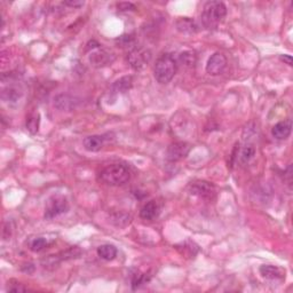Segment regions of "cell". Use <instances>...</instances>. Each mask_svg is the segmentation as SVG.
Here are the masks:
<instances>
[{
  "mask_svg": "<svg viewBox=\"0 0 293 293\" xmlns=\"http://www.w3.org/2000/svg\"><path fill=\"white\" fill-rule=\"evenodd\" d=\"M259 271L261 276L267 280H282L285 276L283 269L277 266H273V264H262Z\"/></svg>",
  "mask_w": 293,
  "mask_h": 293,
  "instance_id": "14",
  "label": "cell"
},
{
  "mask_svg": "<svg viewBox=\"0 0 293 293\" xmlns=\"http://www.w3.org/2000/svg\"><path fill=\"white\" fill-rule=\"evenodd\" d=\"M133 86V77L132 76H124L122 78L116 80L112 85V90L116 93H126Z\"/></svg>",
  "mask_w": 293,
  "mask_h": 293,
  "instance_id": "17",
  "label": "cell"
},
{
  "mask_svg": "<svg viewBox=\"0 0 293 293\" xmlns=\"http://www.w3.org/2000/svg\"><path fill=\"white\" fill-rule=\"evenodd\" d=\"M281 59L283 60V61L287 62L289 65H292V58H291V55H282Z\"/></svg>",
  "mask_w": 293,
  "mask_h": 293,
  "instance_id": "27",
  "label": "cell"
},
{
  "mask_svg": "<svg viewBox=\"0 0 293 293\" xmlns=\"http://www.w3.org/2000/svg\"><path fill=\"white\" fill-rule=\"evenodd\" d=\"M40 124V115L39 112H33L27 117V130L31 134H36L39 130Z\"/></svg>",
  "mask_w": 293,
  "mask_h": 293,
  "instance_id": "20",
  "label": "cell"
},
{
  "mask_svg": "<svg viewBox=\"0 0 293 293\" xmlns=\"http://www.w3.org/2000/svg\"><path fill=\"white\" fill-rule=\"evenodd\" d=\"M47 246H48L47 239L44 237H38V238H34L33 241L31 242L30 250L33 252H40L45 248H47Z\"/></svg>",
  "mask_w": 293,
  "mask_h": 293,
  "instance_id": "22",
  "label": "cell"
},
{
  "mask_svg": "<svg viewBox=\"0 0 293 293\" xmlns=\"http://www.w3.org/2000/svg\"><path fill=\"white\" fill-rule=\"evenodd\" d=\"M118 9L119 10H133V9H135V6L130 2H121V3H118Z\"/></svg>",
  "mask_w": 293,
  "mask_h": 293,
  "instance_id": "25",
  "label": "cell"
},
{
  "mask_svg": "<svg viewBox=\"0 0 293 293\" xmlns=\"http://www.w3.org/2000/svg\"><path fill=\"white\" fill-rule=\"evenodd\" d=\"M150 276L148 274H141V273H135L132 277V288L133 290L140 288L141 285H143L147 282H149Z\"/></svg>",
  "mask_w": 293,
  "mask_h": 293,
  "instance_id": "21",
  "label": "cell"
},
{
  "mask_svg": "<svg viewBox=\"0 0 293 293\" xmlns=\"http://www.w3.org/2000/svg\"><path fill=\"white\" fill-rule=\"evenodd\" d=\"M69 211V203L65 197L61 195H54L47 199L45 205L44 218L47 220H52L59 215L66 213Z\"/></svg>",
  "mask_w": 293,
  "mask_h": 293,
  "instance_id": "4",
  "label": "cell"
},
{
  "mask_svg": "<svg viewBox=\"0 0 293 293\" xmlns=\"http://www.w3.org/2000/svg\"><path fill=\"white\" fill-rule=\"evenodd\" d=\"M84 148L90 153H98L103 148L104 137L102 135H90L86 136L83 141Z\"/></svg>",
  "mask_w": 293,
  "mask_h": 293,
  "instance_id": "15",
  "label": "cell"
},
{
  "mask_svg": "<svg viewBox=\"0 0 293 293\" xmlns=\"http://www.w3.org/2000/svg\"><path fill=\"white\" fill-rule=\"evenodd\" d=\"M292 132V121L291 119H285L277 123L271 129V134L275 139L277 140H287Z\"/></svg>",
  "mask_w": 293,
  "mask_h": 293,
  "instance_id": "10",
  "label": "cell"
},
{
  "mask_svg": "<svg viewBox=\"0 0 293 293\" xmlns=\"http://www.w3.org/2000/svg\"><path fill=\"white\" fill-rule=\"evenodd\" d=\"M190 193L193 195L198 196L203 199H213L215 196V187L209 181L198 180L190 185Z\"/></svg>",
  "mask_w": 293,
  "mask_h": 293,
  "instance_id": "6",
  "label": "cell"
},
{
  "mask_svg": "<svg viewBox=\"0 0 293 293\" xmlns=\"http://www.w3.org/2000/svg\"><path fill=\"white\" fill-rule=\"evenodd\" d=\"M151 60V52L143 47H134L127 54V62L134 70H142L149 65Z\"/></svg>",
  "mask_w": 293,
  "mask_h": 293,
  "instance_id": "5",
  "label": "cell"
},
{
  "mask_svg": "<svg viewBox=\"0 0 293 293\" xmlns=\"http://www.w3.org/2000/svg\"><path fill=\"white\" fill-rule=\"evenodd\" d=\"M78 101L75 98L70 97L68 94H60L54 98V107L61 111H70L76 108Z\"/></svg>",
  "mask_w": 293,
  "mask_h": 293,
  "instance_id": "12",
  "label": "cell"
},
{
  "mask_svg": "<svg viewBox=\"0 0 293 293\" xmlns=\"http://www.w3.org/2000/svg\"><path fill=\"white\" fill-rule=\"evenodd\" d=\"M98 256L105 261H112L117 257V249L111 244H103L98 248Z\"/></svg>",
  "mask_w": 293,
  "mask_h": 293,
  "instance_id": "18",
  "label": "cell"
},
{
  "mask_svg": "<svg viewBox=\"0 0 293 293\" xmlns=\"http://www.w3.org/2000/svg\"><path fill=\"white\" fill-rule=\"evenodd\" d=\"M176 29L181 33L186 34H193L198 31V26H197L195 21L190 17H179L175 22Z\"/></svg>",
  "mask_w": 293,
  "mask_h": 293,
  "instance_id": "13",
  "label": "cell"
},
{
  "mask_svg": "<svg viewBox=\"0 0 293 293\" xmlns=\"http://www.w3.org/2000/svg\"><path fill=\"white\" fill-rule=\"evenodd\" d=\"M254 155H256V149L252 146H245L244 148L242 149V153H241V161L243 163H249L250 161L252 160Z\"/></svg>",
  "mask_w": 293,
  "mask_h": 293,
  "instance_id": "23",
  "label": "cell"
},
{
  "mask_svg": "<svg viewBox=\"0 0 293 293\" xmlns=\"http://www.w3.org/2000/svg\"><path fill=\"white\" fill-rule=\"evenodd\" d=\"M114 53L108 51V49H98V51L92 52L90 55L91 65L95 66V68H101V66L110 65V63L114 62Z\"/></svg>",
  "mask_w": 293,
  "mask_h": 293,
  "instance_id": "9",
  "label": "cell"
},
{
  "mask_svg": "<svg viewBox=\"0 0 293 293\" xmlns=\"http://www.w3.org/2000/svg\"><path fill=\"white\" fill-rule=\"evenodd\" d=\"M227 15V7L221 1H209L204 6L200 21L207 29H215Z\"/></svg>",
  "mask_w": 293,
  "mask_h": 293,
  "instance_id": "2",
  "label": "cell"
},
{
  "mask_svg": "<svg viewBox=\"0 0 293 293\" xmlns=\"http://www.w3.org/2000/svg\"><path fill=\"white\" fill-rule=\"evenodd\" d=\"M182 65L187 66V68H192V66L195 65L196 63V55L194 52H190V51H187V52H183L181 54L179 55L178 60H176V65Z\"/></svg>",
  "mask_w": 293,
  "mask_h": 293,
  "instance_id": "19",
  "label": "cell"
},
{
  "mask_svg": "<svg viewBox=\"0 0 293 293\" xmlns=\"http://www.w3.org/2000/svg\"><path fill=\"white\" fill-rule=\"evenodd\" d=\"M65 6H69V7H72V8H79V7H83L84 6V1L82 0H68V1H65L63 2Z\"/></svg>",
  "mask_w": 293,
  "mask_h": 293,
  "instance_id": "24",
  "label": "cell"
},
{
  "mask_svg": "<svg viewBox=\"0 0 293 293\" xmlns=\"http://www.w3.org/2000/svg\"><path fill=\"white\" fill-rule=\"evenodd\" d=\"M178 71L176 60L169 54L162 55L156 61L154 68V76L160 84H168L174 78Z\"/></svg>",
  "mask_w": 293,
  "mask_h": 293,
  "instance_id": "3",
  "label": "cell"
},
{
  "mask_svg": "<svg viewBox=\"0 0 293 293\" xmlns=\"http://www.w3.org/2000/svg\"><path fill=\"white\" fill-rule=\"evenodd\" d=\"M7 290L9 292H23L26 291V288L22 287L21 284H14V287H9Z\"/></svg>",
  "mask_w": 293,
  "mask_h": 293,
  "instance_id": "26",
  "label": "cell"
},
{
  "mask_svg": "<svg viewBox=\"0 0 293 293\" xmlns=\"http://www.w3.org/2000/svg\"><path fill=\"white\" fill-rule=\"evenodd\" d=\"M226 66H227V59L222 53H214L211 55L206 65V72L211 76H218L221 75L225 71Z\"/></svg>",
  "mask_w": 293,
  "mask_h": 293,
  "instance_id": "7",
  "label": "cell"
},
{
  "mask_svg": "<svg viewBox=\"0 0 293 293\" xmlns=\"http://www.w3.org/2000/svg\"><path fill=\"white\" fill-rule=\"evenodd\" d=\"M130 173L125 165L111 164L105 166L98 173V180L107 186H123L129 181Z\"/></svg>",
  "mask_w": 293,
  "mask_h": 293,
  "instance_id": "1",
  "label": "cell"
},
{
  "mask_svg": "<svg viewBox=\"0 0 293 293\" xmlns=\"http://www.w3.org/2000/svg\"><path fill=\"white\" fill-rule=\"evenodd\" d=\"M23 92L21 88L16 86H9L5 88L1 93V98L5 102H9V103H14V102H17L22 98Z\"/></svg>",
  "mask_w": 293,
  "mask_h": 293,
  "instance_id": "16",
  "label": "cell"
},
{
  "mask_svg": "<svg viewBox=\"0 0 293 293\" xmlns=\"http://www.w3.org/2000/svg\"><path fill=\"white\" fill-rule=\"evenodd\" d=\"M162 206L157 200H150L147 204H144L140 211V218L143 220H154L161 213Z\"/></svg>",
  "mask_w": 293,
  "mask_h": 293,
  "instance_id": "11",
  "label": "cell"
},
{
  "mask_svg": "<svg viewBox=\"0 0 293 293\" xmlns=\"http://www.w3.org/2000/svg\"><path fill=\"white\" fill-rule=\"evenodd\" d=\"M190 144L187 142H174L169 144L166 150V158L169 162H179L188 156Z\"/></svg>",
  "mask_w": 293,
  "mask_h": 293,
  "instance_id": "8",
  "label": "cell"
}]
</instances>
